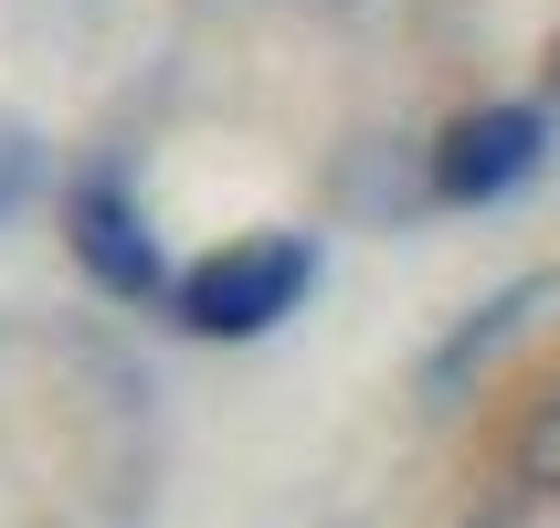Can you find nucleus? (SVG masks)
<instances>
[{"instance_id": "obj_6", "label": "nucleus", "mask_w": 560, "mask_h": 528, "mask_svg": "<svg viewBox=\"0 0 560 528\" xmlns=\"http://www.w3.org/2000/svg\"><path fill=\"white\" fill-rule=\"evenodd\" d=\"M32 180H43V149H32V138H22L11 117H0V222H11V212L32 201Z\"/></svg>"}, {"instance_id": "obj_4", "label": "nucleus", "mask_w": 560, "mask_h": 528, "mask_svg": "<svg viewBox=\"0 0 560 528\" xmlns=\"http://www.w3.org/2000/svg\"><path fill=\"white\" fill-rule=\"evenodd\" d=\"M518 307H539V285H508L498 307H476V328H455V349H444V360H434V391H444V380H455V371H466V360H487V349H498L508 328H518Z\"/></svg>"}, {"instance_id": "obj_2", "label": "nucleus", "mask_w": 560, "mask_h": 528, "mask_svg": "<svg viewBox=\"0 0 560 528\" xmlns=\"http://www.w3.org/2000/svg\"><path fill=\"white\" fill-rule=\"evenodd\" d=\"M539 159H550V117L539 106H476V117L444 127L434 190L444 201H508L518 180H539Z\"/></svg>"}, {"instance_id": "obj_7", "label": "nucleus", "mask_w": 560, "mask_h": 528, "mask_svg": "<svg viewBox=\"0 0 560 528\" xmlns=\"http://www.w3.org/2000/svg\"><path fill=\"white\" fill-rule=\"evenodd\" d=\"M550 85H560V54H550Z\"/></svg>"}, {"instance_id": "obj_1", "label": "nucleus", "mask_w": 560, "mask_h": 528, "mask_svg": "<svg viewBox=\"0 0 560 528\" xmlns=\"http://www.w3.org/2000/svg\"><path fill=\"white\" fill-rule=\"evenodd\" d=\"M317 285L307 233H244V244L201 254L180 275V328L190 339H265L276 317H296V296Z\"/></svg>"}, {"instance_id": "obj_3", "label": "nucleus", "mask_w": 560, "mask_h": 528, "mask_svg": "<svg viewBox=\"0 0 560 528\" xmlns=\"http://www.w3.org/2000/svg\"><path fill=\"white\" fill-rule=\"evenodd\" d=\"M63 244H74V265H85L106 296H159V285H170V265H159L127 180H74L63 190Z\"/></svg>"}, {"instance_id": "obj_5", "label": "nucleus", "mask_w": 560, "mask_h": 528, "mask_svg": "<svg viewBox=\"0 0 560 528\" xmlns=\"http://www.w3.org/2000/svg\"><path fill=\"white\" fill-rule=\"evenodd\" d=\"M518 486H529V497H560V391L518 423Z\"/></svg>"}]
</instances>
